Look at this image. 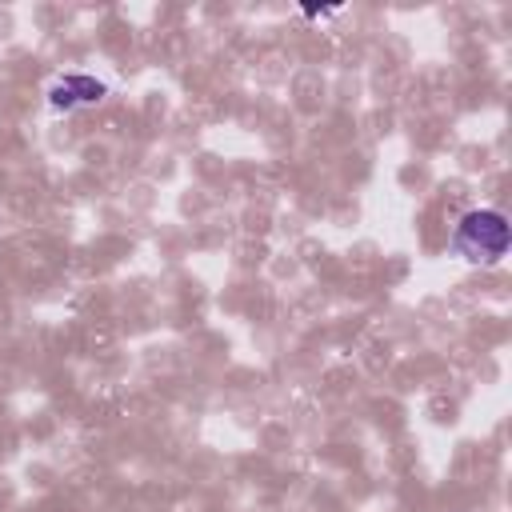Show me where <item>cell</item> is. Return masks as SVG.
Instances as JSON below:
<instances>
[{
	"instance_id": "6da1fadb",
	"label": "cell",
	"mask_w": 512,
	"mask_h": 512,
	"mask_svg": "<svg viewBox=\"0 0 512 512\" xmlns=\"http://www.w3.org/2000/svg\"><path fill=\"white\" fill-rule=\"evenodd\" d=\"M456 252L472 264H496L508 252V224L500 212H468L452 236Z\"/></svg>"
}]
</instances>
